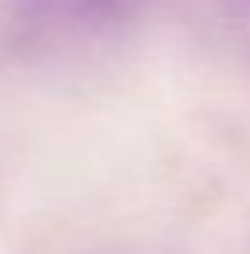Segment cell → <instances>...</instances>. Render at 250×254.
<instances>
[{
	"label": "cell",
	"mask_w": 250,
	"mask_h": 254,
	"mask_svg": "<svg viewBox=\"0 0 250 254\" xmlns=\"http://www.w3.org/2000/svg\"><path fill=\"white\" fill-rule=\"evenodd\" d=\"M144 0H0V59H45L107 37Z\"/></svg>",
	"instance_id": "1"
}]
</instances>
